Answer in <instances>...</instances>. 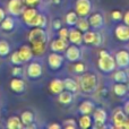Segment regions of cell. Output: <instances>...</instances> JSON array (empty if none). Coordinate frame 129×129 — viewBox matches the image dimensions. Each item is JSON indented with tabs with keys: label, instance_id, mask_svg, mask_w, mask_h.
I'll return each instance as SVG.
<instances>
[{
	"label": "cell",
	"instance_id": "obj_1",
	"mask_svg": "<svg viewBox=\"0 0 129 129\" xmlns=\"http://www.w3.org/2000/svg\"><path fill=\"white\" fill-rule=\"evenodd\" d=\"M79 88L85 94H93L96 91L99 85L98 76L93 73H84V75L80 76L79 80Z\"/></svg>",
	"mask_w": 129,
	"mask_h": 129
},
{
	"label": "cell",
	"instance_id": "obj_2",
	"mask_svg": "<svg viewBox=\"0 0 129 129\" xmlns=\"http://www.w3.org/2000/svg\"><path fill=\"white\" fill-rule=\"evenodd\" d=\"M98 67L102 73L110 74L113 70H116L117 64L114 57H112L107 50H101L99 52V60H98Z\"/></svg>",
	"mask_w": 129,
	"mask_h": 129
},
{
	"label": "cell",
	"instance_id": "obj_3",
	"mask_svg": "<svg viewBox=\"0 0 129 129\" xmlns=\"http://www.w3.org/2000/svg\"><path fill=\"white\" fill-rule=\"evenodd\" d=\"M92 11L91 0H76L75 1V13L78 17H87Z\"/></svg>",
	"mask_w": 129,
	"mask_h": 129
},
{
	"label": "cell",
	"instance_id": "obj_4",
	"mask_svg": "<svg viewBox=\"0 0 129 129\" xmlns=\"http://www.w3.org/2000/svg\"><path fill=\"white\" fill-rule=\"evenodd\" d=\"M48 34L42 27H33L27 34V40L32 42H47Z\"/></svg>",
	"mask_w": 129,
	"mask_h": 129
},
{
	"label": "cell",
	"instance_id": "obj_5",
	"mask_svg": "<svg viewBox=\"0 0 129 129\" xmlns=\"http://www.w3.org/2000/svg\"><path fill=\"white\" fill-rule=\"evenodd\" d=\"M83 42L85 44H93L95 47H100L102 43V35L98 31H86L83 33Z\"/></svg>",
	"mask_w": 129,
	"mask_h": 129
},
{
	"label": "cell",
	"instance_id": "obj_6",
	"mask_svg": "<svg viewBox=\"0 0 129 129\" xmlns=\"http://www.w3.org/2000/svg\"><path fill=\"white\" fill-rule=\"evenodd\" d=\"M108 119V113L104 109L98 108L93 111V120H94V128H105V122Z\"/></svg>",
	"mask_w": 129,
	"mask_h": 129
},
{
	"label": "cell",
	"instance_id": "obj_7",
	"mask_svg": "<svg viewBox=\"0 0 129 129\" xmlns=\"http://www.w3.org/2000/svg\"><path fill=\"white\" fill-rule=\"evenodd\" d=\"M64 61V56H61L60 52H53L48 56V64H49V68L52 70H59V69L62 67Z\"/></svg>",
	"mask_w": 129,
	"mask_h": 129
},
{
	"label": "cell",
	"instance_id": "obj_8",
	"mask_svg": "<svg viewBox=\"0 0 129 129\" xmlns=\"http://www.w3.org/2000/svg\"><path fill=\"white\" fill-rule=\"evenodd\" d=\"M64 51H66L64 52V58L70 62H76L82 58V51H80L79 47L76 44L68 45Z\"/></svg>",
	"mask_w": 129,
	"mask_h": 129
},
{
	"label": "cell",
	"instance_id": "obj_9",
	"mask_svg": "<svg viewBox=\"0 0 129 129\" xmlns=\"http://www.w3.org/2000/svg\"><path fill=\"white\" fill-rule=\"evenodd\" d=\"M24 9H25V7H24L23 0H9L8 5H7V10L14 17L20 16Z\"/></svg>",
	"mask_w": 129,
	"mask_h": 129
},
{
	"label": "cell",
	"instance_id": "obj_10",
	"mask_svg": "<svg viewBox=\"0 0 129 129\" xmlns=\"http://www.w3.org/2000/svg\"><path fill=\"white\" fill-rule=\"evenodd\" d=\"M114 60L118 68L125 69L129 67V52L127 50H119L114 56Z\"/></svg>",
	"mask_w": 129,
	"mask_h": 129
},
{
	"label": "cell",
	"instance_id": "obj_11",
	"mask_svg": "<svg viewBox=\"0 0 129 129\" xmlns=\"http://www.w3.org/2000/svg\"><path fill=\"white\" fill-rule=\"evenodd\" d=\"M89 17H88V23H89V26L92 27L93 29H101L103 26H104V17L101 13H93V14H89Z\"/></svg>",
	"mask_w": 129,
	"mask_h": 129
},
{
	"label": "cell",
	"instance_id": "obj_12",
	"mask_svg": "<svg viewBox=\"0 0 129 129\" xmlns=\"http://www.w3.org/2000/svg\"><path fill=\"white\" fill-rule=\"evenodd\" d=\"M42 74H43V68L40 62L33 61L27 67V77L31 78V79H38V78H40L42 76Z\"/></svg>",
	"mask_w": 129,
	"mask_h": 129
},
{
	"label": "cell",
	"instance_id": "obj_13",
	"mask_svg": "<svg viewBox=\"0 0 129 129\" xmlns=\"http://www.w3.org/2000/svg\"><path fill=\"white\" fill-rule=\"evenodd\" d=\"M114 36L117 40L121 42H127L129 41V26L126 24H120L114 28Z\"/></svg>",
	"mask_w": 129,
	"mask_h": 129
},
{
	"label": "cell",
	"instance_id": "obj_14",
	"mask_svg": "<svg viewBox=\"0 0 129 129\" xmlns=\"http://www.w3.org/2000/svg\"><path fill=\"white\" fill-rule=\"evenodd\" d=\"M126 119H127V114L122 111L121 109H117L112 117V122L116 128H123V123H125Z\"/></svg>",
	"mask_w": 129,
	"mask_h": 129
},
{
	"label": "cell",
	"instance_id": "obj_15",
	"mask_svg": "<svg viewBox=\"0 0 129 129\" xmlns=\"http://www.w3.org/2000/svg\"><path fill=\"white\" fill-rule=\"evenodd\" d=\"M9 86H10L11 91L16 94H22L25 91V82L24 79L19 77H14L9 83Z\"/></svg>",
	"mask_w": 129,
	"mask_h": 129
},
{
	"label": "cell",
	"instance_id": "obj_16",
	"mask_svg": "<svg viewBox=\"0 0 129 129\" xmlns=\"http://www.w3.org/2000/svg\"><path fill=\"white\" fill-rule=\"evenodd\" d=\"M68 41L71 44L80 45L83 43V32L78 28H71L69 29L68 34Z\"/></svg>",
	"mask_w": 129,
	"mask_h": 129
},
{
	"label": "cell",
	"instance_id": "obj_17",
	"mask_svg": "<svg viewBox=\"0 0 129 129\" xmlns=\"http://www.w3.org/2000/svg\"><path fill=\"white\" fill-rule=\"evenodd\" d=\"M68 47V40L67 39H56L51 42L50 44V49L53 52H63Z\"/></svg>",
	"mask_w": 129,
	"mask_h": 129
},
{
	"label": "cell",
	"instance_id": "obj_18",
	"mask_svg": "<svg viewBox=\"0 0 129 129\" xmlns=\"http://www.w3.org/2000/svg\"><path fill=\"white\" fill-rule=\"evenodd\" d=\"M26 25L31 27H42V28H44L45 25H47V17L42 14L38 13Z\"/></svg>",
	"mask_w": 129,
	"mask_h": 129
},
{
	"label": "cell",
	"instance_id": "obj_19",
	"mask_svg": "<svg viewBox=\"0 0 129 129\" xmlns=\"http://www.w3.org/2000/svg\"><path fill=\"white\" fill-rule=\"evenodd\" d=\"M17 51H18V54H19L23 62H28V61L33 58V52H32L31 45L24 44V45H22Z\"/></svg>",
	"mask_w": 129,
	"mask_h": 129
},
{
	"label": "cell",
	"instance_id": "obj_20",
	"mask_svg": "<svg viewBox=\"0 0 129 129\" xmlns=\"http://www.w3.org/2000/svg\"><path fill=\"white\" fill-rule=\"evenodd\" d=\"M74 101V93L70 91L63 89L58 94V102L62 105H70Z\"/></svg>",
	"mask_w": 129,
	"mask_h": 129
},
{
	"label": "cell",
	"instance_id": "obj_21",
	"mask_svg": "<svg viewBox=\"0 0 129 129\" xmlns=\"http://www.w3.org/2000/svg\"><path fill=\"white\" fill-rule=\"evenodd\" d=\"M49 89L52 94H56L58 95L60 92H62L64 89L63 87V80L60 79V78H54L50 82V85H49Z\"/></svg>",
	"mask_w": 129,
	"mask_h": 129
},
{
	"label": "cell",
	"instance_id": "obj_22",
	"mask_svg": "<svg viewBox=\"0 0 129 129\" xmlns=\"http://www.w3.org/2000/svg\"><path fill=\"white\" fill-rule=\"evenodd\" d=\"M94 109H95V105L89 100L83 101L79 104V107H78V111H79L80 114H92Z\"/></svg>",
	"mask_w": 129,
	"mask_h": 129
},
{
	"label": "cell",
	"instance_id": "obj_23",
	"mask_svg": "<svg viewBox=\"0 0 129 129\" xmlns=\"http://www.w3.org/2000/svg\"><path fill=\"white\" fill-rule=\"evenodd\" d=\"M6 127L8 129H22L24 127V125H23V122H22L19 117L11 116V117H9L8 120H7Z\"/></svg>",
	"mask_w": 129,
	"mask_h": 129
},
{
	"label": "cell",
	"instance_id": "obj_24",
	"mask_svg": "<svg viewBox=\"0 0 129 129\" xmlns=\"http://www.w3.org/2000/svg\"><path fill=\"white\" fill-rule=\"evenodd\" d=\"M31 49L33 56H42L47 49V42H32Z\"/></svg>",
	"mask_w": 129,
	"mask_h": 129
},
{
	"label": "cell",
	"instance_id": "obj_25",
	"mask_svg": "<svg viewBox=\"0 0 129 129\" xmlns=\"http://www.w3.org/2000/svg\"><path fill=\"white\" fill-rule=\"evenodd\" d=\"M78 126L82 129H88L93 126V119L91 114H82L78 119Z\"/></svg>",
	"mask_w": 129,
	"mask_h": 129
},
{
	"label": "cell",
	"instance_id": "obj_26",
	"mask_svg": "<svg viewBox=\"0 0 129 129\" xmlns=\"http://www.w3.org/2000/svg\"><path fill=\"white\" fill-rule=\"evenodd\" d=\"M0 26H1V28L4 29V31L6 32H10L14 29V27H15V19L13 18V16H6V17L4 18V20H2L1 23H0Z\"/></svg>",
	"mask_w": 129,
	"mask_h": 129
},
{
	"label": "cell",
	"instance_id": "obj_27",
	"mask_svg": "<svg viewBox=\"0 0 129 129\" xmlns=\"http://www.w3.org/2000/svg\"><path fill=\"white\" fill-rule=\"evenodd\" d=\"M113 93L116 94L119 98H123V96L127 95L128 93V88L126 83H117L113 85Z\"/></svg>",
	"mask_w": 129,
	"mask_h": 129
},
{
	"label": "cell",
	"instance_id": "obj_28",
	"mask_svg": "<svg viewBox=\"0 0 129 129\" xmlns=\"http://www.w3.org/2000/svg\"><path fill=\"white\" fill-rule=\"evenodd\" d=\"M36 14H38V10H36L34 7H27V8H25L22 13L23 22H24L25 24H27V23H28L29 20L36 15Z\"/></svg>",
	"mask_w": 129,
	"mask_h": 129
},
{
	"label": "cell",
	"instance_id": "obj_29",
	"mask_svg": "<svg viewBox=\"0 0 129 129\" xmlns=\"http://www.w3.org/2000/svg\"><path fill=\"white\" fill-rule=\"evenodd\" d=\"M62 80H63L64 89L70 91V92H73V93H76V92L78 91V84H77V82H76L74 78L67 77V78H64V79H62Z\"/></svg>",
	"mask_w": 129,
	"mask_h": 129
},
{
	"label": "cell",
	"instance_id": "obj_30",
	"mask_svg": "<svg viewBox=\"0 0 129 129\" xmlns=\"http://www.w3.org/2000/svg\"><path fill=\"white\" fill-rule=\"evenodd\" d=\"M112 73H113V75H112V78H113V80L116 83H126V82H127L128 75H127V73H126L123 69L119 68L118 70H116V71L113 70Z\"/></svg>",
	"mask_w": 129,
	"mask_h": 129
},
{
	"label": "cell",
	"instance_id": "obj_31",
	"mask_svg": "<svg viewBox=\"0 0 129 129\" xmlns=\"http://www.w3.org/2000/svg\"><path fill=\"white\" fill-rule=\"evenodd\" d=\"M20 120L24 126L29 125L31 122H34V113L32 111H24L20 114Z\"/></svg>",
	"mask_w": 129,
	"mask_h": 129
},
{
	"label": "cell",
	"instance_id": "obj_32",
	"mask_svg": "<svg viewBox=\"0 0 129 129\" xmlns=\"http://www.w3.org/2000/svg\"><path fill=\"white\" fill-rule=\"evenodd\" d=\"M64 20H66V24L68 25V26H74V25H76V23H77V20H78V15L75 13V10L69 11V13H67L66 17H64Z\"/></svg>",
	"mask_w": 129,
	"mask_h": 129
},
{
	"label": "cell",
	"instance_id": "obj_33",
	"mask_svg": "<svg viewBox=\"0 0 129 129\" xmlns=\"http://www.w3.org/2000/svg\"><path fill=\"white\" fill-rule=\"evenodd\" d=\"M76 25H77V28L79 29V31H82L83 33L86 32V31H88V29L91 28L89 23H88V19H85V17H80V19L77 20Z\"/></svg>",
	"mask_w": 129,
	"mask_h": 129
},
{
	"label": "cell",
	"instance_id": "obj_34",
	"mask_svg": "<svg viewBox=\"0 0 129 129\" xmlns=\"http://www.w3.org/2000/svg\"><path fill=\"white\" fill-rule=\"evenodd\" d=\"M10 53V45L6 40H0V57H7Z\"/></svg>",
	"mask_w": 129,
	"mask_h": 129
},
{
	"label": "cell",
	"instance_id": "obj_35",
	"mask_svg": "<svg viewBox=\"0 0 129 129\" xmlns=\"http://www.w3.org/2000/svg\"><path fill=\"white\" fill-rule=\"evenodd\" d=\"M61 126L66 129H76V127H77V122H76L74 119H66V120H63V122Z\"/></svg>",
	"mask_w": 129,
	"mask_h": 129
},
{
	"label": "cell",
	"instance_id": "obj_36",
	"mask_svg": "<svg viewBox=\"0 0 129 129\" xmlns=\"http://www.w3.org/2000/svg\"><path fill=\"white\" fill-rule=\"evenodd\" d=\"M10 61H11V63L13 64H22L23 63L22 59H20L19 54H18V51H14L13 53H11Z\"/></svg>",
	"mask_w": 129,
	"mask_h": 129
},
{
	"label": "cell",
	"instance_id": "obj_37",
	"mask_svg": "<svg viewBox=\"0 0 129 129\" xmlns=\"http://www.w3.org/2000/svg\"><path fill=\"white\" fill-rule=\"evenodd\" d=\"M22 74H23V69L19 64H15V67L11 68V75L14 77H19V76H22Z\"/></svg>",
	"mask_w": 129,
	"mask_h": 129
},
{
	"label": "cell",
	"instance_id": "obj_38",
	"mask_svg": "<svg viewBox=\"0 0 129 129\" xmlns=\"http://www.w3.org/2000/svg\"><path fill=\"white\" fill-rule=\"evenodd\" d=\"M68 34H69V28L67 27H61L58 29V35L61 39H68Z\"/></svg>",
	"mask_w": 129,
	"mask_h": 129
},
{
	"label": "cell",
	"instance_id": "obj_39",
	"mask_svg": "<svg viewBox=\"0 0 129 129\" xmlns=\"http://www.w3.org/2000/svg\"><path fill=\"white\" fill-rule=\"evenodd\" d=\"M74 71L77 74H83L85 71V64L82 62H78L74 66Z\"/></svg>",
	"mask_w": 129,
	"mask_h": 129
},
{
	"label": "cell",
	"instance_id": "obj_40",
	"mask_svg": "<svg viewBox=\"0 0 129 129\" xmlns=\"http://www.w3.org/2000/svg\"><path fill=\"white\" fill-rule=\"evenodd\" d=\"M111 18L113 20H121L122 19V14L120 10H113L111 13Z\"/></svg>",
	"mask_w": 129,
	"mask_h": 129
},
{
	"label": "cell",
	"instance_id": "obj_41",
	"mask_svg": "<svg viewBox=\"0 0 129 129\" xmlns=\"http://www.w3.org/2000/svg\"><path fill=\"white\" fill-rule=\"evenodd\" d=\"M62 27V23H61V19H59V18H56V19L52 22V28L53 29H59Z\"/></svg>",
	"mask_w": 129,
	"mask_h": 129
},
{
	"label": "cell",
	"instance_id": "obj_42",
	"mask_svg": "<svg viewBox=\"0 0 129 129\" xmlns=\"http://www.w3.org/2000/svg\"><path fill=\"white\" fill-rule=\"evenodd\" d=\"M23 2L27 7H34L40 4V0H23Z\"/></svg>",
	"mask_w": 129,
	"mask_h": 129
},
{
	"label": "cell",
	"instance_id": "obj_43",
	"mask_svg": "<svg viewBox=\"0 0 129 129\" xmlns=\"http://www.w3.org/2000/svg\"><path fill=\"white\" fill-rule=\"evenodd\" d=\"M48 128H49V129H61V128H62V126H61L60 123L52 122V123H50V125L48 126Z\"/></svg>",
	"mask_w": 129,
	"mask_h": 129
},
{
	"label": "cell",
	"instance_id": "obj_44",
	"mask_svg": "<svg viewBox=\"0 0 129 129\" xmlns=\"http://www.w3.org/2000/svg\"><path fill=\"white\" fill-rule=\"evenodd\" d=\"M123 18V24H126L127 26H129V10L126 11V14L122 16Z\"/></svg>",
	"mask_w": 129,
	"mask_h": 129
},
{
	"label": "cell",
	"instance_id": "obj_45",
	"mask_svg": "<svg viewBox=\"0 0 129 129\" xmlns=\"http://www.w3.org/2000/svg\"><path fill=\"white\" fill-rule=\"evenodd\" d=\"M6 17V11L4 10V9L1 8V7H0V23L2 22V20H4V18Z\"/></svg>",
	"mask_w": 129,
	"mask_h": 129
},
{
	"label": "cell",
	"instance_id": "obj_46",
	"mask_svg": "<svg viewBox=\"0 0 129 129\" xmlns=\"http://www.w3.org/2000/svg\"><path fill=\"white\" fill-rule=\"evenodd\" d=\"M123 110H125V113L127 114V116H129V101H127V102L125 103V107H123Z\"/></svg>",
	"mask_w": 129,
	"mask_h": 129
},
{
	"label": "cell",
	"instance_id": "obj_47",
	"mask_svg": "<svg viewBox=\"0 0 129 129\" xmlns=\"http://www.w3.org/2000/svg\"><path fill=\"white\" fill-rule=\"evenodd\" d=\"M123 128H126V129H129V118H127V119H126L125 123H123Z\"/></svg>",
	"mask_w": 129,
	"mask_h": 129
},
{
	"label": "cell",
	"instance_id": "obj_48",
	"mask_svg": "<svg viewBox=\"0 0 129 129\" xmlns=\"http://www.w3.org/2000/svg\"><path fill=\"white\" fill-rule=\"evenodd\" d=\"M52 2H53L54 5H59L61 2V0H52Z\"/></svg>",
	"mask_w": 129,
	"mask_h": 129
},
{
	"label": "cell",
	"instance_id": "obj_49",
	"mask_svg": "<svg viewBox=\"0 0 129 129\" xmlns=\"http://www.w3.org/2000/svg\"><path fill=\"white\" fill-rule=\"evenodd\" d=\"M126 85H127V88H128V91H129V79H127V82H126Z\"/></svg>",
	"mask_w": 129,
	"mask_h": 129
}]
</instances>
